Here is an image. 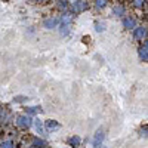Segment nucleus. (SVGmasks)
Here are the masks:
<instances>
[{"mask_svg":"<svg viewBox=\"0 0 148 148\" xmlns=\"http://www.w3.org/2000/svg\"><path fill=\"white\" fill-rule=\"evenodd\" d=\"M2 111H3V110H2V107H0V114H2Z\"/></svg>","mask_w":148,"mask_h":148,"instance_id":"nucleus-19","label":"nucleus"},{"mask_svg":"<svg viewBox=\"0 0 148 148\" xmlns=\"http://www.w3.org/2000/svg\"><path fill=\"white\" fill-rule=\"evenodd\" d=\"M95 8L98 9V10H101V9H104L107 5H108V0H95Z\"/></svg>","mask_w":148,"mask_h":148,"instance_id":"nucleus-9","label":"nucleus"},{"mask_svg":"<svg viewBox=\"0 0 148 148\" xmlns=\"http://www.w3.org/2000/svg\"><path fill=\"white\" fill-rule=\"evenodd\" d=\"M16 120H18L19 125L24 126V127H28V126L31 125V120H30V117H27V116H18Z\"/></svg>","mask_w":148,"mask_h":148,"instance_id":"nucleus-7","label":"nucleus"},{"mask_svg":"<svg viewBox=\"0 0 148 148\" xmlns=\"http://www.w3.org/2000/svg\"><path fill=\"white\" fill-rule=\"evenodd\" d=\"M123 22V27H125L126 30H133L135 27H136V19H135V16L132 15H125L121 19Z\"/></svg>","mask_w":148,"mask_h":148,"instance_id":"nucleus-4","label":"nucleus"},{"mask_svg":"<svg viewBox=\"0 0 148 148\" xmlns=\"http://www.w3.org/2000/svg\"><path fill=\"white\" fill-rule=\"evenodd\" d=\"M70 30H71V25H61L59 33H61V36H67L70 33Z\"/></svg>","mask_w":148,"mask_h":148,"instance_id":"nucleus-10","label":"nucleus"},{"mask_svg":"<svg viewBox=\"0 0 148 148\" xmlns=\"http://www.w3.org/2000/svg\"><path fill=\"white\" fill-rule=\"evenodd\" d=\"M46 125H47V127H56V126H58V123H56L55 120H47Z\"/></svg>","mask_w":148,"mask_h":148,"instance_id":"nucleus-15","label":"nucleus"},{"mask_svg":"<svg viewBox=\"0 0 148 148\" xmlns=\"http://www.w3.org/2000/svg\"><path fill=\"white\" fill-rule=\"evenodd\" d=\"M24 101H27V96H16L15 98V102H24Z\"/></svg>","mask_w":148,"mask_h":148,"instance_id":"nucleus-16","label":"nucleus"},{"mask_svg":"<svg viewBox=\"0 0 148 148\" xmlns=\"http://www.w3.org/2000/svg\"><path fill=\"white\" fill-rule=\"evenodd\" d=\"M132 36H133L135 40H144V39H147V27H144V25L135 27L132 30Z\"/></svg>","mask_w":148,"mask_h":148,"instance_id":"nucleus-2","label":"nucleus"},{"mask_svg":"<svg viewBox=\"0 0 148 148\" xmlns=\"http://www.w3.org/2000/svg\"><path fill=\"white\" fill-rule=\"evenodd\" d=\"M58 25H59V18H56V16H49V18L43 19V27L47 30H53Z\"/></svg>","mask_w":148,"mask_h":148,"instance_id":"nucleus-3","label":"nucleus"},{"mask_svg":"<svg viewBox=\"0 0 148 148\" xmlns=\"http://www.w3.org/2000/svg\"><path fill=\"white\" fill-rule=\"evenodd\" d=\"M27 111H28L30 114H33V113H37V111H40V107H28Z\"/></svg>","mask_w":148,"mask_h":148,"instance_id":"nucleus-14","label":"nucleus"},{"mask_svg":"<svg viewBox=\"0 0 148 148\" xmlns=\"http://www.w3.org/2000/svg\"><path fill=\"white\" fill-rule=\"evenodd\" d=\"M113 15H116V16H125V6L123 5H116L114 8H113Z\"/></svg>","mask_w":148,"mask_h":148,"instance_id":"nucleus-8","label":"nucleus"},{"mask_svg":"<svg viewBox=\"0 0 148 148\" xmlns=\"http://www.w3.org/2000/svg\"><path fill=\"white\" fill-rule=\"evenodd\" d=\"M70 142L73 144V147H77V145H79V142H80V138H79V136H74V138H71V139H70Z\"/></svg>","mask_w":148,"mask_h":148,"instance_id":"nucleus-13","label":"nucleus"},{"mask_svg":"<svg viewBox=\"0 0 148 148\" xmlns=\"http://www.w3.org/2000/svg\"><path fill=\"white\" fill-rule=\"evenodd\" d=\"M138 55H139V58H141L142 62H147V61H148V42H147V39H145V42L139 46Z\"/></svg>","mask_w":148,"mask_h":148,"instance_id":"nucleus-5","label":"nucleus"},{"mask_svg":"<svg viewBox=\"0 0 148 148\" xmlns=\"http://www.w3.org/2000/svg\"><path fill=\"white\" fill-rule=\"evenodd\" d=\"M74 19V14L73 12H64L59 18V24L61 25H71V22Z\"/></svg>","mask_w":148,"mask_h":148,"instance_id":"nucleus-6","label":"nucleus"},{"mask_svg":"<svg viewBox=\"0 0 148 148\" xmlns=\"http://www.w3.org/2000/svg\"><path fill=\"white\" fill-rule=\"evenodd\" d=\"M95 30H96L98 33H102V31L105 30V22H101V21L96 22V24H95Z\"/></svg>","mask_w":148,"mask_h":148,"instance_id":"nucleus-11","label":"nucleus"},{"mask_svg":"<svg viewBox=\"0 0 148 148\" xmlns=\"http://www.w3.org/2000/svg\"><path fill=\"white\" fill-rule=\"evenodd\" d=\"M68 6L71 8L73 14H80V12L88 9V3L84 0H68Z\"/></svg>","mask_w":148,"mask_h":148,"instance_id":"nucleus-1","label":"nucleus"},{"mask_svg":"<svg viewBox=\"0 0 148 148\" xmlns=\"http://www.w3.org/2000/svg\"><path fill=\"white\" fill-rule=\"evenodd\" d=\"M145 3H147V0H132V5L135 8H142Z\"/></svg>","mask_w":148,"mask_h":148,"instance_id":"nucleus-12","label":"nucleus"},{"mask_svg":"<svg viewBox=\"0 0 148 148\" xmlns=\"http://www.w3.org/2000/svg\"><path fill=\"white\" fill-rule=\"evenodd\" d=\"M0 148H14V147H12V142H5V144H2Z\"/></svg>","mask_w":148,"mask_h":148,"instance_id":"nucleus-17","label":"nucleus"},{"mask_svg":"<svg viewBox=\"0 0 148 148\" xmlns=\"http://www.w3.org/2000/svg\"><path fill=\"white\" fill-rule=\"evenodd\" d=\"M34 2H45V0H34Z\"/></svg>","mask_w":148,"mask_h":148,"instance_id":"nucleus-18","label":"nucleus"}]
</instances>
